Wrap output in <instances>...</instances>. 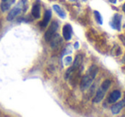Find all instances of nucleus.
<instances>
[{"instance_id":"obj_1","label":"nucleus","mask_w":125,"mask_h":117,"mask_svg":"<svg viewBox=\"0 0 125 117\" xmlns=\"http://www.w3.org/2000/svg\"><path fill=\"white\" fill-rule=\"evenodd\" d=\"M98 71H99V69L95 65H93L89 68L88 70L86 73V74L83 76V78L81 80L80 87L82 91H85V90L88 89L89 86H91L93 81L95 79L96 75L98 74Z\"/></svg>"},{"instance_id":"obj_2","label":"nucleus","mask_w":125,"mask_h":117,"mask_svg":"<svg viewBox=\"0 0 125 117\" xmlns=\"http://www.w3.org/2000/svg\"><path fill=\"white\" fill-rule=\"evenodd\" d=\"M111 85V82L110 79H105V80L103 81V83L101 84L100 87L99 88V90L96 92L95 97L94 98V103H99V102L102 101V99L104 98V95H105L106 91H108V89L110 88Z\"/></svg>"},{"instance_id":"obj_3","label":"nucleus","mask_w":125,"mask_h":117,"mask_svg":"<svg viewBox=\"0 0 125 117\" xmlns=\"http://www.w3.org/2000/svg\"><path fill=\"white\" fill-rule=\"evenodd\" d=\"M27 7V0H21L12 10L9 13L7 16V20L8 21H12L17 16H19L22 11H24L26 10Z\"/></svg>"},{"instance_id":"obj_4","label":"nucleus","mask_w":125,"mask_h":117,"mask_svg":"<svg viewBox=\"0 0 125 117\" xmlns=\"http://www.w3.org/2000/svg\"><path fill=\"white\" fill-rule=\"evenodd\" d=\"M58 29V23L57 21H52L51 23V26L49 27V28L47 29V31L45 33V41H50L51 39L52 38L54 34L56 33V32Z\"/></svg>"},{"instance_id":"obj_5","label":"nucleus","mask_w":125,"mask_h":117,"mask_svg":"<svg viewBox=\"0 0 125 117\" xmlns=\"http://www.w3.org/2000/svg\"><path fill=\"white\" fill-rule=\"evenodd\" d=\"M121 18L122 16L119 14H115L111 21V27L115 30L119 31L121 29Z\"/></svg>"},{"instance_id":"obj_6","label":"nucleus","mask_w":125,"mask_h":117,"mask_svg":"<svg viewBox=\"0 0 125 117\" xmlns=\"http://www.w3.org/2000/svg\"><path fill=\"white\" fill-rule=\"evenodd\" d=\"M50 43H51V47L53 50L54 49H57L61 45V44H62V39H61V37L58 34L55 33L52 36V38L51 39Z\"/></svg>"},{"instance_id":"obj_7","label":"nucleus","mask_w":125,"mask_h":117,"mask_svg":"<svg viewBox=\"0 0 125 117\" xmlns=\"http://www.w3.org/2000/svg\"><path fill=\"white\" fill-rule=\"evenodd\" d=\"M62 36L64 38L65 40L69 41L71 39L72 36V28L70 24H66L62 28Z\"/></svg>"},{"instance_id":"obj_8","label":"nucleus","mask_w":125,"mask_h":117,"mask_svg":"<svg viewBox=\"0 0 125 117\" xmlns=\"http://www.w3.org/2000/svg\"><path fill=\"white\" fill-rule=\"evenodd\" d=\"M124 107H125V99L119 102V103H116V104L113 105V106L111 107V110L113 115H117V114H119L120 112H121V110L123 109Z\"/></svg>"},{"instance_id":"obj_9","label":"nucleus","mask_w":125,"mask_h":117,"mask_svg":"<svg viewBox=\"0 0 125 117\" xmlns=\"http://www.w3.org/2000/svg\"><path fill=\"white\" fill-rule=\"evenodd\" d=\"M120 98H121V92H120V91L115 90V91H113L110 94L109 98H108V102L111 103H116Z\"/></svg>"},{"instance_id":"obj_10","label":"nucleus","mask_w":125,"mask_h":117,"mask_svg":"<svg viewBox=\"0 0 125 117\" xmlns=\"http://www.w3.org/2000/svg\"><path fill=\"white\" fill-rule=\"evenodd\" d=\"M51 17H52V11H51L50 10H47L45 12L44 19H43V21H42L41 24H40L42 28H45V27H46L47 25H48L49 21H50V20H51Z\"/></svg>"},{"instance_id":"obj_11","label":"nucleus","mask_w":125,"mask_h":117,"mask_svg":"<svg viewBox=\"0 0 125 117\" xmlns=\"http://www.w3.org/2000/svg\"><path fill=\"white\" fill-rule=\"evenodd\" d=\"M15 1L16 0H3L1 5H0L2 11H7L10 8V6L14 4Z\"/></svg>"},{"instance_id":"obj_12","label":"nucleus","mask_w":125,"mask_h":117,"mask_svg":"<svg viewBox=\"0 0 125 117\" xmlns=\"http://www.w3.org/2000/svg\"><path fill=\"white\" fill-rule=\"evenodd\" d=\"M32 15L34 18H40V6L39 4H34L32 8Z\"/></svg>"},{"instance_id":"obj_13","label":"nucleus","mask_w":125,"mask_h":117,"mask_svg":"<svg viewBox=\"0 0 125 117\" xmlns=\"http://www.w3.org/2000/svg\"><path fill=\"white\" fill-rule=\"evenodd\" d=\"M82 60H83V59H82V55H77L76 57H75V59L73 62V65H72V68H74V70H75V69L79 68L81 67V65H82Z\"/></svg>"},{"instance_id":"obj_14","label":"nucleus","mask_w":125,"mask_h":117,"mask_svg":"<svg viewBox=\"0 0 125 117\" xmlns=\"http://www.w3.org/2000/svg\"><path fill=\"white\" fill-rule=\"evenodd\" d=\"M53 10L56 11V13H57V14L62 19H64V18L66 17V14H65L64 10H62L59 5H57V4H54Z\"/></svg>"},{"instance_id":"obj_15","label":"nucleus","mask_w":125,"mask_h":117,"mask_svg":"<svg viewBox=\"0 0 125 117\" xmlns=\"http://www.w3.org/2000/svg\"><path fill=\"white\" fill-rule=\"evenodd\" d=\"M94 16H95V19H96V21H97V22L99 23V24L102 25L103 24V19H102V16H101L100 13H99V11L95 10L94 11Z\"/></svg>"},{"instance_id":"obj_16","label":"nucleus","mask_w":125,"mask_h":117,"mask_svg":"<svg viewBox=\"0 0 125 117\" xmlns=\"http://www.w3.org/2000/svg\"><path fill=\"white\" fill-rule=\"evenodd\" d=\"M72 62V57H66L63 59V63L66 66H70Z\"/></svg>"},{"instance_id":"obj_17","label":"nucleus","mask_w":125,"mask_h":117,"mask_svg":"<svg viewBox=\"0 0 125 117\" xmlns=\"http://www.w3.org/2000/svg\"><path fill=\"white\" fill-rule=\"evenodd\" d=\"M70 47V45H68L67 49H65V50H64V51H63V54H64V55H66V54L71 53V49H69Z\"/></svg>"},{"instance_id":"obj_18","label":"nucleus","mask_w":125,"mask_h":117,"mask_svg":"<svg viewBox=\"0 0 125 117\" xmlns=\"http://www.w3.org/2000/svg\"><path fill=\"white\" fill-rule=\"evenodd\" d=\"M79 48V43L78 42H75V49H78Z\"/></svg>"},{"instance_id":"obj_19","label":"nucleus","mask_w":125,"mask_h":117,"mask_svg":"<svg viewBox=\"0 0 125 117\" xmlns=\"http://www.w3.org/2000/svg\"><path fill=\"white\" fill-rule=\"evenodd\" d=\"M109 1L111 3H112V4H116V0H109Z\"/></svg>"},{"instance_id":"obj_20","label":"nucleus","mask_w":125,"mask_h":117,"mask_svg":"<svg viewBox=\"0 0 125 117\" xmlns=\"http://www.w3.org/2000/svg\"><path fill=\"white\" fill-rule=\"evenodd\" d=\"M123 12H125V3H124V4L123 5Z\"/></svg>"},{"instance_id":"obj_21","label":"nucleus","mask_w":125,"mask_h":117,"mask_svg":"<svg viewBox=\"0 0 125 117\" xmlns=\"http://www.w3.org/2000/svg\"><path fill=\"white\" fill-rule=\"evenodd\" d=\"M124 99H125V92H124Z\"/></svg>"},{"instance_id":"obj_22","label":"nucleus","mask_w":125,"mask_h":117,"mask_svg":"<svg viewBox=\"0 0 125 117\" xmlns=\"http://www.w3.org/2000/svg\"><path fill=\"white\" fill-rule=\"evenodd\" d=\"M70 1H75V0H70Z\"/></svg>"}]
</instances>
